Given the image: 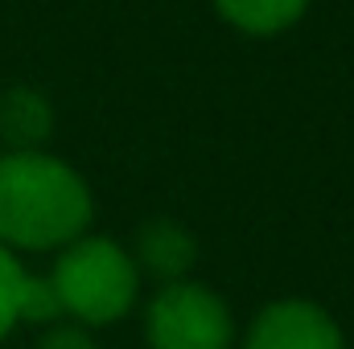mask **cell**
<instances>
[{
	"label": "cell",
	"instance_id": "6da1fadb",
	"mask_svg": "<svg viewBox=\"0 0 354 349\" xmlns=\"http://www.w3.org/2000/svg\"><path fill=\"white\" fill-rule=\"evenodd\" d=\"M91 222V193L71 165L33 152L0 161V243L46 251L75 243Z\"/></svg>",
	"mask_w": 354,
	"mask_h": 349
},
{
	"label": "cell",
	"instance_id": "7a4b0ae2",
	"mask_svg": "<svg viewBox=\"0 0 354 349\" xmlns=\"http://www.w3.org/2000/svg\"><path fill=\"white\" fill-rule=\"evenodd\" d=\"M62 312L107 325L124 317L136 300V263L107 239H75L50 275Z\"/></svg>",
	"mask_w": 354,
	"mask_h": 349
},
{
	"label": "cell",
	"instance_id": "3957f363",
	"mask_svg": "<svg viewBox=\"0 0 354 349\" xmlns=\"http://www.w3.org/2000/svg\"><path fill=\"white\" fill-rule=\"evenodd\" d=\"M149 341L153 349H227L231 312L210 288L174 279L149 304Z\"/></svg>",
	"mask_w": 354,
	"mask_h": 349
},
{
	"label": "cell",
	"instance_id": "277c9868",
	"mask_svg": "<svg viewBox=\"0 0 354 349\" xmlns=\"http://www.w3.org/2000/svg\"><path fill=\"white\" fill-rule=\"evenodd\" d=\"M243 349H342V333L317 304L276 300L256 317Z\"/></svg>",
	"mask_w": 354,
	"mask_h": 349
},
{
	"label": "cell",
	"instance_id": "5b68a950",
	"mask_svg": "<svg viewBox=\"0 0 354 349\" xmlns=\"http://www.w3.org/2000/svg\"><path fill=\"white\" fill-rule=\"evenodd\" d=\"M58 312L62 304H58L54 283L41 275H29L12 259V247L0 243V337L17 321H54Z\"/></svg>",
	"mask_w": 354,
	"mask_h": 349
},
{
	"label": "cell",
	"instance_id": "8992f818",
	"mask_svg": "<svg viewBox=\"0 0 354 349\" xmlns=\"http://www.w3.org/2000/svg\"><path fill=\"white\" fill-rule=\"evenodd\" d=\"M50 123H54V111L37 90H8L0 99V136L17 152H33L50 136Z\"/></svg>",
	"mask_w": 354,
	"mask_h": 349
},
{
	"label": "cell",
	"instance_id": "52a82bcc",
	"mask_svg": "<svg viewBox=\"0 0 354 349\" xmlns=\"http://www.w3.org/2000/svg\"><path fill=\"white\" fill-rule=\"evenodd\" d=\"M140 263L161 279H181L185 267L194 263V239L185 235V226L157 218L140 230Z\"/></svg>",
	"mask_w": 354,
	"mask_h": 349
},
{
	"label": "cell",
	"instance_id": "ba28073f",
	"mask_svg": "<svg viewBox=\"0 0 354 349\" xmlns=\"http://www.w3.org/2000/svg\"><path fill=\"white\" fill-rule=\"evenodd\" d=\"M214 4L243 33H280L305 12L309 0H214Z\"/></svg>",
	"mask_w": 354,
	"mask_h": 349
},
{
	"label": "cell",
	"instance_id": "9c48e42d",
	"mask_svg": "<svg viewBox=\"0 0 354 349\" xmlns=\"http://www.w3.org/2000/svg\"><path fill=\"white\" fill-rule=\"evenodd\" d=\"M37 349H95V341L83 329H54V333H46V341Z\"/></svg>",
	"mask_w": 354,
	"mask_h": 349
}]
</instances>
